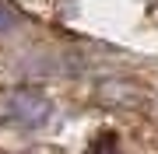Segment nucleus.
I'll return each instance as SVG.
<instances>
[{"instance_id": "1", "label": "nucleus", "mask_w": 158, "mask_h": 154, "mask_svg": "<svg viewBox=\"0 0 158 154\" xmlns=\"http://www.w3.org/2000/svg\"><path fill=\"white\" fill-rule=\"evenodd\" d=\"M49 116H53V102L42 88H35V84L0 88V126L39 130L42 123H49Z\"/></svg>"}, {"instance_id": "2", "label": "nucleus", "mask_w": 158, "mask_h": 154, "mask_svg": "<svg viewBox=\"0 0 158 154\" xmlns=\"http://www.w3.org/2000/svg\"><path fill=\"white\" fill-rule=\"evenodd\" d=\"M88 154H123V151H119L116 133H102V137H95V140H91Z\"/></svg>"}]
</instances>
